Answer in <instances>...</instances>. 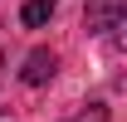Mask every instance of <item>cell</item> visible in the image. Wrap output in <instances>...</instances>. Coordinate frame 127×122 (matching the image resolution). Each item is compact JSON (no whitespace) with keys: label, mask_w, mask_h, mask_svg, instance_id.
Segmentation results:
<instances>
[{"label":"cell","mask_w":127,"mask_h":122,"mask_svg":"<svg viewBox=\"0 0 127 122\" xmlns=\"http://www.w3.org/2000/svg\"><path fill=\"white\" fill-rule=\"evenodd\" d=\"M122 20H127V0H88V5H83V30L88 34L117 30Z\"/></svg>","instance_id":"obj_1"},{"label":"cell","mask_w":127,"mask_h":122,"mask_svg":"<svg viewBox=\"0 0 127 122\" xmlns=\"http://www.w3.org/2000/svg\"><path fill=\"white\" fill-rule=\"evenodd\" d=\"M54 68H59V54L39 44V49H30V54H25V68H20V78H25L30 88H39V83H49V78H54Z\"/></svg>","instance_id":"obj_2"},{"label":"cell","mask_w":127,"mask_h":122,"mask_svg":"<svg viewBox=\"0 0 127 122\" xmlns=\"http://www.w3.org/2000/svg\"><path fill=\"white\" fill-rule=\"evenodd\" d=\"M54 5H59V0H25L20 25H25V30H44V25H49V15H54Z\"/></svg>","instance_id":"obj_3"},{"label":"cell","mask_w":127,"mask_h":122,"mask_svg":"<svg viewBox=\"0 0 127 122\" xmlns=\"http://www.w3.org/2000/svg\"><path fill=\"white\" fill-rule=\"evenodd\" d=\"M73 122H108V107H103V103H88V107H83Z\"/></svg>","instance_id":"obj_4"},{"label":"cell","mask_w":127,"mask_h":122,"mask_svg":"<svg viewBox=\"0 0 127 122\" xmlns=\"http://www.w3.org/2000/svg\"><path fill=\"white\" fill-rule=\"evenodd\" d=\"M117 44L127 49V20H122V25H117Z\"/></svg>","instance_id":"obj_5"}]
</instances>
